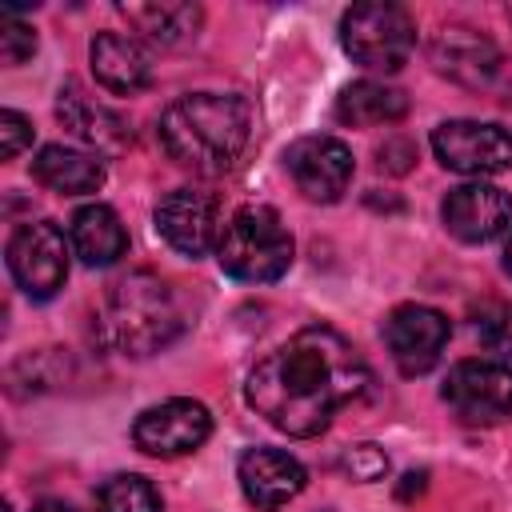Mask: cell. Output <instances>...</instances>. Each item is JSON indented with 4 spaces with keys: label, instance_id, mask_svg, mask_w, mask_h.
Here are the masks:
<instances>
[{
    "label": "cell",
    "instance_id": "9",
    "mask_svg": "<svg viewBox=\"0 0 512 512\" xmlns=\"http://www.w3.org/2000/svg\"><path fill=\"white\" fill-rule=\"evenodd\" d=\"M212 436V416L200 400H188V396H176V400H164V404H152L136 416L132 424V440L140 452L148 456H160V460H172V456H188L196 452L204 440Z\"/></svg>",
    "mask_w": 512,
    "mask_h": 512
},
{
    "label": "cell",
    "instance_id": "27",
    "mask_svg": "<svg viewBox=\"0 0 512 512\" xmlns=\"http://www.w3.org/2000/svg\"><path fill=\"white\" fill-rule=\"evenodd\" d=\"M376 156H380V168H388V172H408V164L416 160L408 140H384V148Z\"/></svg>",
    "mask_w": 512,
    "mask_h": 512
},
{
    "label": "cell",
    "instance_id": "12",
    "mask_svg": "<svg viewBox=\"0 0 512 512\" xmlns=\"http://www.w3.org/2000/svg\"><path fill=\"white\" fill-rule=\"evenodd\" d=\"M428 60L440 76L464 84V88H484L500 72V48L472 24L448 20L432 32L428 40Z\"/></svg>",
    "mask_w": 512,
    "mask_h": 512
},
{
    "label": "cell",
    "instance_id": "2",
    "mask_svg": "<svg viewBox=\"0 0 512 512\" xmlns=\"http://www.w3.org/2000/svg\"><path fill=\"white\" fill-rule=\"evenodd\" d=\"M160 144L196 176H224L252 132V108L228 92H188L160 112Z\"/></svg>",
    "mask_w": 512,
    "mask_h": 512
},
{
    "label": "cell",
    "instance_id": "10",
    "mask_svg": "<svg viewBox=\"0 0 512 512\" xmlns=\"http://www.w3.org/2000/svg\"><path fill=\"white\" fill-rule=\"evenodd\" d=\"M292 184L312 204H336L352 184V148L336 136H300L284 152Z\"/></svg>",
    "mask_w": 512,
    "mask_h": 512
},
{
    "label": "cell",
    "instance_id": "5",
    "mask_svg": "<svg viewBox=\"0 0 512 512\" xmlns=\"http://www.w3.org/2000/svg\"><path fill=\"white\" fill-rule=\"evenodd\" d=\"M344 52L368 72H400L416 44V24L400 4H356L340 20Z\"/></svg>",
    "mask_w": 512,
    "mask_h": 512
},
{
    "label": "cell",
    "instance_id": "7",
    "mask_svg": "<svg viewBox=\"0 0 512 512\" xmlns=\"http://www.w3.org/2000/svg\"><path fill=\"white\" fill-rule=\"evenodd\" d=\"M440 396L464 424H504L512 416V368L500 360H460Z\"/></svg>",
    "mask_w": 512,
    "mask_h": 512
},
{
    "label": "cell",
    "instance_id": "3",
    "mask_svg": "<svg viewBox=\"0 0 512 512\" xmlns=\"http://www.w3.org/2000/svg\"><path fill=\"white\" fill-rule=\"evenodd\" d=\"M96 328L108 348L124 356H152L180 336L184 316L172 288L156 272H128L108 288Z\"/></svg>",
    "mask_w": 512,
    "mask_h": 512
},
{
    "label": "cell",
    "instance_id": "17",
    "mask_svg": "<svg viewBox=\"0 0 512 512\" xmlns=\"http://www.w3.org/2000/svg\"><path fill=\"white\" fill-rule=\"evenodd\" d=\"M88 60L96 84L116 96H136L152 84V56L128 32H96L88 44Z\"/></svg>",
    "mask_w": 512,
    "mask_h": 512
},
{
    "label": "cell",
    "instance_id": "14",
    "mask_svg": "<svg viewBox=\"0 0 512 512\" xmlns=\"http://www.w3.org/2000/svg\"><path fill=\"white\" fill-rule=\"evenodd\" d=\"M240 476V492L256 512H276L288 500H296L308 484V472L296 456L280 452V448H248L236 464Z\"/></svg>",
    "mask_w": 512,
    "mask_h": 512
},
{
    "label": "cell",
    "instance_id": "20",
    "mask_svg": "<svg viewBox=\"0 0 512 512\" xmlns=\"http://www.w3.org/2000/svg\"><path fill=\"white\" fill-rule=\"evenodd\" d=\"M120 16L152 44L160 48H176V44H188L200 24H204V12L200 4H184V0H160V4H120Z\"/></svg>",
    "mask_w": 512,
    "mask_h": 512
},
{
    "label": "cell",
    "instance_id": "23",
    "mask_svg": "<svg viewBox=\"0 0 512 512\" xmlns=\"http://www.w3.org/2000/svg\"><path fill=\"white\" fill-rule=\"evenodd\" d=\"M472 328H476V340L488 352L512 356V304L508 300H484L472 312Z\"/></svg>",
    "mask_w": 512,
    "mask_h": 512
},
{
    "label": "cell",
    "instance_id": "21",
    "mask_svg": "<svg viewBox=\"0 0 512 512\" xmlns=\"http://www.w3.org/2000/svg\"><path fill=\"white\" fill-rule=\"evenodd\" d=\"M332 112L340 124H352V128L396 124L408 116V96L392 84H380V80H356V84L340 88Z\"/></svg>",
    "mask_w": 512,
    "mask_h": 512
},
{
    "label": "cell",
    "instance_id": "16",
    "mask_svg": "<svg viewBox=\"0 0 512 512\" xmlns=\"http://www.w3.org/2000/svg\"><path fill=\"white\" fill-rule=\"evenodd\" d=\"M56 120H60L80 144H88L96 156L124 152V144L132 140L128 120H124L116 108H108V104H100L96 96H88L76 80H64V84H60Z\"/></svg>",
    "mask_w": 512,
    "mask_h": 512
},
{
    "label": "cell",
    "instance_id": "19",
    "mask_svg": "<svg viewBox=\"0 0 512 512\" xmlns=\"http://www.w3.org/2000/svg\"><path fill=\"white\" fill-rule=\"evenodd\" d=\"M68 240H72V252L88 268H108L128 252V232L116 208L108 204H84L68 224Z\"/></svg>",
    "mask_w": 512,
    "mask_h": 512
},
{
    "label": "cell",
    "instance_id": "18",
    "mask_svg": "<svg viewBox=\"0 0 512 512\" xmlns=\"http://www.w3.org/2000/svg\"><path fill=\"white\" fill-rule=\"evenodd\" d=\"M32 176L48 192L88 196L104 184V160L96 152H80V148H68V144H44L32 160Z\"/></svg>",
    "mask_w": 512,
    "mask_h": 512
},
{
    "label": "cell",
    "instance_id": "4",
    "mask_svg": "<svg viewBox=\"0 0 512 512\" xmlns=\"http://www.w3.org/2000/svg\"><path fill=\"white\" fill-rule=\"evenodd\" d=\"M216 260L232 280L244 284H268L280 280L292 264V236L276 208L268 204H244L228 216L216 240Z\"/></svg>",
    "mask_w": 512,
    "mask_h": 512
},
{
    "label": "cell",
    "instance_id": "24",
    "mask_svg": "<svg viewBox=\"0 0 512 512\" xmlns=\"http://www.w3.org/2000/svg\"><path fill=\"white\" fill-rule=\"evenodd\" d=\"M32 52H36V32H32L24 20H16L12 12H4V16H0V56H4V64L16 68V64H24Z\"/></svg>",
    "mask_w": 512,
    "mask_h": 512
},
{
    "label": "cell",
    "instance_id": "28",
    "mask_svg": "<svg viewBox=\"0 0 512 512\" xmlns=\"http://www.w3.org/2000/svg\"><path fill=\"white\" fill-rule=\"evenodd\" d=\"M32 512H76V508H68V504H60V500H40Z\"/></svg>",
    "mask_w": 512,
    "mask_h": 512
},
{
    "label": "cell",
    "instance_id": "15",
    "mask_svg": "<svg viewBox=\"0 0 512 512\" xmlns=\"http://www.w3.org/2000/svg\"><path fill=\"white\" fill-rule=\"evenodd\" d=\"M440 220L444 228L464 240V244H484L492 236H500L512 220V196L504 188H492V184H460L444 196L440 204Z\"/></svg>",
    "mask_w": 512,
    "mask_h": 512
},
{
    "label": "cell",
    "instance_id": "13",
    "mask_svg": "<svg viewBox=\"0 0 512 512\" xmlns=\"http://www.w3.org/2000/svg\"><path fill=\"white\" fill-rule=\"evenodd\" d=\"M156 232L180 256H204L220 240V204L200 188H176L156 204Z\"/></svg>",
    "mask_w": 512,
    "mask_h": 512
},
{
    "label": "cell",
    "instance_id": "11",
    "mask_svg": "<svg viewBox=\"0 0 512 512\" xmlns=\"http://www.w3.org/2000/svg\"><path fill=\"white\" fill-rule=\"evenodd\" d=\"M452 336V324L444 312L428 304H400L384 320V344L404 376H424L436 368L444 344Z\"/></svg>",
    "mask_w": 512,
    "mask_h": 512
},
{
    "label": "cell",
    "instance_id": "26",
    "mask_svg": "<svg viewBox=\"0 0 512 512\" xmlns=\"http://www.w3.org/2000/svg\"><path fill=\"white\" fill-rule=\"evenodd\" d=\"M28 144H32V120L20 116L16 108H4L0 112V156L4 160H16Z\"/></svg>",
    "mask_w": 512,
    "mask_h": 512
},
{
    "label": "cell",
    "instance_id": "29",
    "mask_svg": "<svg viewBox=\"0 0 512 512\" xmlns=\"http://www.w3.org/2000/svg\"><path fill=\"white\" fill-rule=\"evenodd\" d=\"M504 272L512 276V228H508V236H504Z\"/></svg>",
    "mask_w": 512,
    "mask_h": 512
},
{
    "label": "cell",
    "instance_id": "30",
    "mask_svg": "<svg viewBox=\"0 0 512 512\" xmlns=\"http://www.w3.org/2000/svg\"><path fill=\"white\" fill-rule=\"evenodd\" d=\"M508 20H512V8H508Z\"/></svg>",
    "mask_w": 512,
    "mask_h": 512
},
{
    "label": "cell",
    "instance_id": "25",
    "mask_svg": "<svg viewBox=\"0 0 512 512\" xmlns=\"http://www.w3.org/2000/svg\"><path fill=\"white\" fill-rule=\"evenodd\" d=\"M344 472H348L352 480H360V484L384 480L388 456H384V448H376V444H356V448L344 452Z\"/></svg>",
    "mask_w": 512,
    "mask_h": 512
},
{
    "label": "cell",
    "instance_id": "1",
    "mask_svg": "<svg viewBox=\"0 0 512 512\" xmlns=\"http://www.w3.org/2000/svg\"><path fill=\"white\" fill-rule=\"evenodd\" d=\"M372 384L364 356L328 324H308L272 348L244 384V400L288 436H320Z\"/></svg>",
    "mask_w": 512,
    "mask_h": 512
},
{
    "label": "cell",
    "instance_id": "6",
    "mask_svg": "<svg viewBox=\"0 0 512 512\" xmlns=\"http://www.w3.org/2000/svg\"><path fill=\"white\" fill-rule=\"evenodd\" d=\"M8 272L32 300H52L68 280V244L52 220H28L8 236Z\"/></svg>",
    "mask_w": 512,
    "mask_h": 512
},
{
    "label": "cell",
    "instance_id": "22",
    "mask_svg": "<svg viewBox=\"0 0 512 512\" xmlns=\"http://www.w3.org/2000/svg\"><path fill=\"white\" fill-rule=\"evenodd\" d=\"M100 512H160V492L136 472H116L96 492Z\"/></svg>",
    "mask_w": 512,
    "mask_h": 512
},
{
    "label": "cell",
    "instance_id": "8",
    "mask_svg": "<svg viewBox=\"0 0 512 512\" xmlns=\"http://www.w3.org/2000/svg\"><path fill=\"white\" fill-rule=\"evenodd\" d=\"M432 152L448 172L496 176L512 168V132L488 120H448L432 132Z\"/></svg>",
    "mask_w": 512,
    "mask_h": 512
}]
</instances>
